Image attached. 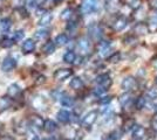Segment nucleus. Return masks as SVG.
<instances>
[{
	"instance_id": "f257e3e1",
	"label": "nucleus",
	"mask_w": 157,
	"mask_h": 140,
	"mask_svg": "<svg viewBox=\"0 0 157 140\" xmlns=\"http://www.w3.org/2000/svg\"><path fill=\"white\" fill-rule=\"evenodd\" d=\"M96 119H98V111H95V110L89 111L82 119V126L86 128H90L95 124Z\"/></svg>"
},
{
	"instance_id": "f03ea898",
	"label": "nucleus",
	"mask_w": 157,
	"mask_h": 140,
	"mask_svg": "<svg viewBox=\"0 0 157 140\" xmlns=\"http://www.w3.org/2000/svg\"><path fill=\"white\" fill-rule=\"evenodd\" d=\"M98 7V0H83L81 5V12L83 14H89L94 12Z\"/></svg>"
},
{
	"instance_id": "7ed1b4c3",
	"label": "nucleus",
	"mask_w": 157,
	"mask_h": 140,
	"mask_svg": "<svg viewBox=\"0 0 157 140\" xmlns=\"http://www.w3.org/2000/svg\"><path fill=\"white\" fill-rule=\"evenodd\" d=\"M136 87H137L136 80H135L134 77H131V76L125 77V78H123V81L121 82V88H122V90H124V91H131V90L136 89Z\"/></svg>"
},
{
	"instance_id": "20e7f679",
	"label": "nucleus",
	"mask_w": 157,
	"mask_h": 140,
	"mask_svg": "<svg viewBox=\"0 0 157 140\" xmlns=\"http://www.w3.org/2000/svg\"><path fill=\"white\" fill-rule=\"evenodd\" d=\"M96 83H98L100 87L103 88L105 90V89L110 88L113 81H111L110 76H109L108 74H102V75H98V77H96Z\"/></svg>"
},
{
	"instance_id": "39448f33",
	"label": "nucleus",
	"mask_w": 157,
	"mask_h": 140,
	"mask_svg": "<svg viewBox=\"0 0 157 140\" xmlns=\"http://www.w3.org/2000/svg\"><path fill=\"white\" fill-rule=\"evenodd\" d=\"M15 67H17V61L14 60L13 57H11V56L6 57L5 60L2 61V64H1V69H2V71H5V73L12 71Z\"/></svg>"
},
{
	"instance_id": "423d86ee",
	"label": "nucleus",
	"mask_w": 157,
	"mask_h": 140,
	"mask_svg": "<svg viewBox=\"0 0 157 140\" xmlns=\"http://www.w3.org/2000/svg\"><path fill=\"white\" fill-rule=\"evenodd\" d=\"M73 75V71L71 69H58L54 73V78L56 81H65L68 77H71Z\"/></svg>"
},
{
	"instance_id": "0eeeda50",
	"label": "nucleus",
	"mask_w": 157,
	"mask_h": 140,
	"mask_svg": "<svg viewBox=\"0 0 157 140\" xmlns=\"http://www.w3.org/2000/svg\"><path fill=\"white\" fill-rule=\"evenodd\" d=\"M89 35L92 36L94 40H101V38H102V35H103V31H102V28L98 25H94L89 28Z\"/></svg>"
},
{
	"instance_id": "6e6552de",
	"label": "nucleus",
	"mask_w": 157,
	"mask_h": 140,
	"mask_svg": "<svg viewBox=\"0 0 157 140\" xmlns=\"http://www.w3.org/2000/svg\"><path fill=\"white\" fill-rule=\"evenodd\" d=\"M98 53L101 56H103V57H107V56H109L111 54V46L109 42H102V43H100V46H98Z\"/></svg>"
},
{
	"instance_id": "1a4fd4ad",
	"label": "nucleus",
	"mask_w": 157,
	"mask_h": 140,
	"mask_svg": "<svg viewBox=\"0 0 157 140\" xmlns=\"http://www.w3.org/2000/svg\"><path fill=\"white\" fill-rule=\"evenodd\" d=\"M56 118L60 123L62 124H68L71 121V112L67 111V110H60L58 114H56Z\"/></svg>"
},
{
	"instance_id": "9d476101",
	"label": "nucleus",
	"mask_w": 157,
	"mask_h": 140,
	"mask_svg": "<svg viewBox=\"0 0 157 140\" xmlns=\"http://www.w3.org/2000/svg\"><path fill=\"white\" fill-rule=\"evenodd\" d=\"M78 50L81 52L82 54H86L89 52V49H90V43H89V41L85 39V38H82V39H80L78 42Z\"/></svg>"
},
{
	"instance_id": "9b49d317",
	"label": "nucleus",
	"mask_w": 157,
	"mask_h": 140,
	"mask_svg": "<svg viewBox=\"0 0 157 140\" xmlns=\"http://www.w3.org/2000/svg\"><path fill=\"white\" fill-rule=\"evenodd\" d=\"M127 25H128V20H125L124 18H118V19H116V21L114 22L113 28H114V31L120 32V31H123L125 27H127Z\"/></svg>"
},
{
	"instance_id": "f8f14e48",
	"label": "nucleus",
	"mask_w": 157,
	"mask_h": 140,
	"mask_svg": "<svg viewBox=\"0 0 157 140\" xmlns=\"http://www.w3.org/2000/svg\"><path fill=\"white\" fill-rule=\"evenodd\" d=\"M21 92V89L18 84H11L10 87H8V90H7V93H8V96L11 97V98H15V97H18Z\"/></svg>"
},
{
	"instance_id": "ddd939ff",
	"label": "nucleus",
	"mask_w": 157,
	"mask_h": 140,
	"mask_svg": "<svg viewBox=\"0 0 157 140\" xmlns=\"http://www.w3.org/2000/svg\"><path fill=\"white\" fill-rule=\"evenodd\" d=\"M56 123L52 119H47L44 121V130L48 133H53L56 130Z\"/></svg>"
},
{
	"instance_id": "4468645a",
	"label": "nucleus",
	"mask_w": 157,
	"mask_h": 140,
	"mask_svg": "<svg viewBox=\"0 0 157 140\" xmlns=\"http://www.w3.org/2000/svg\"><path fill=\"white\" fill-rule=\"evenodd\" d=\"M35 49V42L33 40H26L22 45V52L25 54H29L34 52Z\"/></svg>"
},
{
	"instance_id": "2eb2a0df",
	"label": "nucleus",
	"mask_w": 157,
	"mask_h": 140,
	"mask_svg": "<svg viewBox=\"0 0 157 140\" xmlns=\"http://www.w3.org/2000/svg\"><path fill=\"white\" fill-rule=\"evenodd\" d=\"M83 81L81 80L80 77H74L72 81H71V83H69V87L74 89V90H80V89H82L83 88Z\"/></svg>"
},
{
	"instance_id": "dca6fc26",
	"label": "nucleus",
	"mask_w": 157,
	"mask_h": 140,
	"mask_svg": "<svg viewBox=\"0 0 157 140\" xmlns=\"http://www.w3.org/2000/svg\"><path fill=\"white\" fill-rule=\"evenodd\" d=\"M11 104H12L11 98H8V97H1L0 98V111H5L7 109H10Z\"/></svg>"
},
{
	"instance_id": "f3484780",
	"label": "nucleus",
	"mask_w": 157,
	"mask_h": 140,
	"mask_svg": "<svg viewBox=\"0 0 157 140\" xmlns=\"http://www.w3.org/2000/svg\"><path fill=\"white\" fill-rule=\"evenodd\" d=\"M60 100H61V104L63 106H73L74 105V99L68 95H62L60 97Z\"/></svg>"
},
{
	"instance_id": "a211bd4d",
	"label": "nucleus",
	"mask_w": 157,
	"mask_h": 140,
	"mask_svg": "<svg viewBox=\"0 0 157 140\" xmlns=\"http://www.w3.org/2000/svg\"><path fill=\"white\" fill-rule=\"evenodd\" d=\"M148 31H149V28L147 25H144V23H137L136 26L134 27V32L136 34H140V35H143V34H147L148 33Z\"/></svg>"
},
{
	"instance_id": "6ab92c4d",
	"label": "nucleus",
	"mask_w": 157,
	"mask_h": 140,
	"mask_svg": "<svg viewBox=\"0 0 157 140\" xmlns=\"http://www.w3.org/2000/svg\"><path fill=\"white\" fill-rule=\"evenodd\" d=\"M54 50H55V43L52 42V41H48L45 43V46L42 47V52L47 55H49V54L54 53Z\"/></svg>"
},
{
	"instance_id": "aec40b11",
	"label": "nucleus",
	"mask_w": 157,
	"mask_h": 140,
	"mask_svg": "<svg viewBox=\"0 0 157 140\" xmlns=\"http://www.w3.org/2000/svg\"><path fill=\"white\" fill-rule=\"evenodd\" d=\"M134 130H132V134H134V138H136V139H141V138H143L144 133H145V131H144V128L142 126H136L132 127Z\"/></svg>"
},
{
	"instance_id": "412c9836",
	"label": "nucleus",
	"mask_w": 157,
	"mask_h": 140,
	"mask_svg": "<svg viewBox=\"0 0 157 140\" xmlns=\"http://www.w3.org/2000/svg\"><path fill=\"white\" fill-rule=\"evenodd\" d=\"M76 60V54L72 52V50H68L67 53L63 55V61L67 63H74Z\"/></svg>"
},
{
	"instance_id": "4be33fe9",
	"label": "nucleus",
	"mask_w": 157,
	"mask_h": 140,
	"mask_svg": "<svg viewBox=\"0 0 157 140\" xmlns=\"http://www.w3.org/2000/svg\"><path fill=\"white\" fill-rule=\"evenodd\" d=\"M31 124H32L33 126L41 128V127H44V120L39 116H32L31 117Z\"/></svg>"
},
{
	"instance_id": "5701e85b",
	"label": "nucleus",
	"mask_w": 157,
	"mask_h": 140,
	"mask_svg": "<svg viewBox=\"0 0 157 140\" xmlns=\"http://www.w3.org/2000/svg\"><path fill=\"white\" fill-rule=\"evenodd\" d=\"M67 42H68V36L66 34H59L55 38V45L56 46H65Z\"/></svg>"
},
{
	"instance_id": "b1692460",
	"label": "nucleus",
	"mask_w": 157,
	"mask_h": 140,
	"mask_svg": "<svg viewBox=\"0 0 157 140\" xmlns=\"http://www.w3.org/2000/svg\"><path fill=\"white\" fill-rule=\"evenodd\" d=\"M51 21H52V14L45 13L41 16V19L39 20V25L40 26H47V25L51 23Z\"/></svg>"
},
{
	"instance_id": "393cba45",
	"label": "nucleus",
	"mask_w": 157,
	"mask_h": 140,
	"mask_svg": "<svg viewBox=\"0 0 157 140\" xmlns=\"http://www.w3.org/2000/svg\"><path fill=\"white\" fill-rule=\"evenodd\" d=\"M11 26H12V22H11L10 19H2V20H0V31L1 32L10 31Z\"/></svg>"
},
{
	"instance_id": "a878e982",
	"label": "nucleus",
	"mask_w": 157,
	"mask_h": 140,
	"mask_svg": "<svg viewBox=\"0 0 157 140\" xmlns=\"http://www.w3.org/2000/svg\"><path fill=\"white\" fill-rule=\"evenodd\" d=\"M47 36H48V31L47 29H40L35 33V38L38 40H44V39H46Z\"/></svg>"
},
{
	"instance_id": "bb28decb",
	"label": "nucleus",
	"mask_w": 157,
	"mask_h": 140,
	"mask_svg": "<svg viewBox=\"0 0 157 140\" xmlns=\"http://www.w3.org/2000/svg\"><path fill=\"white\" fill-rule=\"evenodd\" d=\"M130 102H131V98H130V96H129V95H123V96L120 98V103H121V105H122V106L128 105Z\"/></svg>"
},
{
	"instance_id": "cd10ccee",
	"label": "nucleus",
	"mask_w": 157,
	"mask_h": 140,
	"mask_svg": "<svg viewBox=\"0 0 157 140\" xmlns=\"http://www.w3.org/2000/svg\"><path fill=\"white\" fill-rule=\"evenodd\" d=\"M145 103H147V100H145L144 97H138L135 104H136V107H137L138 110H141V109H143L145 106Z\"/></svg>"
},
{
	"instance_id": "c85d7f7f",
	"label": "nucleus",
	"mask_w": 157,
	"mask_h": 140,
	"mask_svg": "<svg viewBox=\"0 0 157 140\" xmlns=\"http://www.w3.org/2000/svg\"><path fill=\"white\" fill-rule=\"evenodd\" d=\"M125 4L132 8H138L141 5V0H125Z\"/></svg>"
},
{
	"instance_id": "c756f323",
	"label": "nucleus",
	"mask_w": 157,
	"mask_h": 140,
	"mask_svg": "<svg viewBox=\"0 0 157 140\" xmlns=\"http://www.w3.org/2000/svg\"><path fill=\"white\" fill-rule=\"evenodd\" d=\"M14 45V41L11 39H5V40L1 42V47L2 48H11Z\"/></svg>"
},
{
	"instance_id": "7c9ffc66",
	"label": "nucleus",
	"mask_w": 157,
	"mask_h": 140,
	"mask_svg": "<svg viewBox=\"0 0 157 140\" xmlns=\"http://www.w3.org/2000/svg\"><path fill=\"white\" fill-rule=\"evenodd\" d=\"M71 15H72V9L67 8V9H65V11L62 12L61 18H62V19H69V18H71Z\"/></svg>"
},
{
	"instance_id": "2f4dec72",
	"label": "nucleus",
	"mask_w": 157,
	"mask_h": 140,
	"mask_svg": "<svg viewBox=\"0 0 157 140\" xmlns=\"http://www.w3.org/2000/svg\"><path fill=\"white\" fill-rule=\"evenodd\" d=\"M24 31H18V32H15V35H14V39L15 41H20L24 39Z\"/></svg>"
},
{
	"instance_id": "473e14b6",
	"label": "nucleus",
	"mask_w": 157,
	"mask_h": 140,
	"mask_svg": "<svg viewBox=\"0 0 157 140\" xmlns=\"http://www.w3.org/2000/svg\"><path fill=\"white\" fill-rule=\"evenodd\" d=\"M148 96L150 98H157V89H151L148 91Z\"/></svg>"
},
{
	"instance_id": "72a5a7b5",
	"label": "nucleus",
	"mask_w": 157,
	"mask_h": 140,
	"mask_svg": "<svg viewBox=\"0 0 157 140\" xmlns=\"http://www.w3.org/2000/svg\"><path fill=\"white\" fill-rule=\"evenodd\" d=\"M150 25L154 28H157V15H154L150 18Z\"/></svg>"
},
{
	"instance_id": "f704fd0d",
	"label": "nucleus",
	"mask_w": 157,
	"mask_h": 140,
	"mask_svg": "<svg viewBox=\"0 0 157 140\" xmlns=\"http://www.w3.org/2000/svg\"><path fill=\"white\" fill-rule=\"evenodd\" d=\"M45 81H46V77L45 76H39V78L36 80V84H42V83H45Z\"/></svg>"
},
{
	"instance_id": "c9c22d12",
	"label": "nucleus",
	"mask_w": 157,
	"mask_h": 140,
	"mask_svg": "<svg viewBox=\"0 0 157 140\" xmlns=\"http://www.w3.org/2000/svg\"><path fill=\"white\" fill-rule=\"evenodd\" d=\"M118 60H120V54H117V55H114L113 57H110V59H109V61H110V62H118Z\"/></svg>"
},
{
	"instance_id": "e433bc0d",
	"label": "nucleus",
	"mask_w": 157,
	"mask_h": 140,
	"mask_svg": "<svg viewBox=\"0 0 157 140\" xmlns=\"http://www.w3.org/2000/svg\"><path fill=\"white\" fill-rule=\"evenodd\" d=\"M152 6L155 7V8H157V0H154V2H152Z\"/></svg>"
},
{
	"instance_id": "4c0bfd02",
	"label": "nucleus",
	"mask_w": 157,
	"mask_h": 140,
	"mask_svg": "<svg viewBox=\"0 0 157 140\" xmlns=\"http://www.w3.org/2000/svg\"><path fill=\"white\" fill-rule=\"evenodd\" d=\"M42 140H55L54 138H47V139H42Z\"/></svg>"
},
{
	"instance_id": "58836bf2",
	"label": "nucleus",
	"mask_w": 157,
	"mask_h": 140,
	"mask_svg": "<svg viewBox=\"0 0 157 140\" xmlns=\"http://www.w3.org/2000/svg\"><path fill=\"white\" fill-rule=\"evenodd\" d=\"M156 120H157V116H156Z\"/></svg>"
},
{
	"instance_id": "ea45409f",
	"label": "nucleus",
	"mask_w": 157,
	"mask_h": 140,
	"mask_svg": "<svg viewBox=\"0 0 157 140\" xmlns=\"http://www.w3.org/2000/svg\"><path fill=\"white\" fill-rule=\"evenodd\" d=\"M56 1H60V0H56Z\"/></svg>"
},
{
	"instance_id": "a19ab883",
	"label": "nucleus",
	"mask_w": 157,
	"mask_h": 140,
	"mask_svg": "<svg viewBox=\"0 0 157 140\" xmlns=\"http://www.w3.org/2000/svg\"><path fill=\"white\" fill-rule=\"evenodd\" d=\"M156 81H157V77H156Z\"/></svg>"
}]
</instances>
